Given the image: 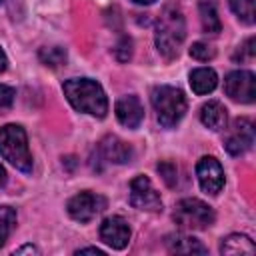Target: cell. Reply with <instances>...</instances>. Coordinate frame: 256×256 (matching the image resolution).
Wrapping results in <instances>:
<instances>
[{"label":"cell","instance_id":"6da1fadb","mask_svg":"<svg viewBox=\"0 0 256 256\" xmlns=\"http://www.w3.org/2000/svg\"><path fill=\"white\" fill-rule=\"evenodd\" d=\"M64 96L78 112H86L96 118H104L108 112V98L102 86L90 78H70L62 84Z\"/></svg>","mask_w":256,"mask_h":256},{"label":"cell","instance_id":"7a4b0ae2","mask_svg":"<svg viewBox=\"0 0 256 256\" xmlns=\"http://www.w3.org/2000/svg\"><path fill=\"white\" fill-rule=\"evenodd\" d=\"M184 38H186V22H184V16H182L180 8L166 6L160 12L158 20H156L154 40H156L158 52L166 60H174L180 52V46H182Z\"/></svg>","mask_w":256,"mask_h":256},{"label":"cell","instance_id":"3957f363","mask_svg":"<svg viewBox=\"0 0 256 256\" xmlns=\"http://www.w3.org/2000/svg\"><path fill=\"white\" fill-rule=\"evenodd\" d=\"M0 154L20 172H32V154L28 150V136L20 124H6L0 128Z\"/></svg>","mask_w":256,"mask_h":256},{"label":"cell","instance_id":"277c9868","mask_svg":"<svg viewBox=\"0 0 256 256\" xmlns=\"http://www.w3.org/2000/svg\"><path fill=\"white\" fill-rule=\"evenodd\" d=\"M152 106H154V112H156V118L160 122L162 128H174L184 112H186V98H184V92L176 86H156L152 90Z\"/></svg>","mask_w":256,"mask_h":256},{"label":"cell","instance_id":"5b68a950","mask_svg":"<svg viewBox=\"0 0 256 256\" xmlns=\"http://www.w3.org/2000/svg\"><path fill=\"white\" fill-rule=\"evenodd\" d=\"M174 222L184 230H204L214 224V210L198 198H182L172 212Z\"/></svg>","mask_w":256,"mask_h":256},{"label":"cell","instance_id":"8992f818","mask_svg":"<svg viewBox=\"0 0 256 256\" xmlns=\"http://www.w3.org/2000/svg\"><path fill=\"white\" fill-rule=\"evenodd\" d=\"M224 92L234 102L250 104L256 98V76L250 70H234L224 78Z\"/></svg>","mask_w":256,"mask_h":256},{"label":"cell","instance_id":"52a82bcc","mask_svg":"<svg viewBox=\"0 0 256 256\" xmlns=\"http://www.w3.org/2000/svg\"><path fill=\"white\" fill-rule=\"evenodd\" d=\"M130 204L138 210L146 212H158L162 210V198L154 190L148 176L138 174L130 180Z\"/></svg>","mask_w":256,"mask_h":256},{"label":"cell","instance_id":"ba28073f","mask_svg":"<svg viewBox=\"0 0 256 256\" xmlns=\"http://www.w3.org/2000/svg\"><path fill=\"white\" fill-rule=\"evenodd\" d=\"M254 144V124L250 118H236L226 132L224 138V148L232 156H240L248 152Z\"/></svg>","mask_w":256,"mask_h":256},{"label":"cell","instance_id":"9c48e42d","mask_svg":"<svg viewBox=\"0 0 256 256\" xmlns=\"http://www.w3.org/2000/svg\"><path fill=\"white\" fill-rule=\"evenodd\" d=\"M106 208V200L100 194L94 192H78L76 196H72L66 204L68 214L76 220V222H90L96 214H100Z\"/></svg>","mask_w":256,"mask_h":256},{"label":"cell","instance_id":"30bf717a","mask_svg":"<svg viewBox=\"0 0 256 256\" xmlns=\"http://www.w3.org/2000/svg\"><path fill=\"white\" fill-rule=\"evenodd\" d=\"M196 176L200 182V188L206 194L216 196L224 186V170L220 162L214 156H202L196 164Z\"/></svg>","mask_w":256,"mask_h":256},{"label":"cell","instance_id":"8fae6325","mask_svg":"<svg viewBox=\"0 0 256 256\" xmlns=\"http://www.w3.org/2000/svg\"><path fill=\"white\" fill-rule=\"evenodd\" d=\"M100 238L114 250H122L130 240V226L122 216H108L100 224Z\"/></svg>","mask_w":256,"mask_h":256},{"label":"cell","instance_id":"7c38bea8","mask_svg":"<svg viewBox=\"0 0 256 256\" xmlns=\"http://www.w3.org/2000/svg\"><path fill=\"white\" fill-rule=\"evenodd\" d=\"M114 112H116L118 122H120L122 126H126V128H132V130L138 128L140 122H142V118H144V106H142L140 98L134 96V94L122 96V98L116 102Z\"/></svg>","mask_w":256,"mask_h":256},{"label":"cell","instance_id":"4fadbf2b","mask_svg":"<svg viewBox=\"0 0 256 256\" xmlns=\"http://www.w3.org/2000/svg\"><path fill=\"white\" fill-rule=\"evenodd\" d=\"M98 154L108 160V162H114V164H126L132 160V148L130 144H126L124 140H120L118 136H104L98 144Z\"/></svg>","mask_w":256,"mask_h":256},{"label":"cell","instance_id":"5bb4252c","mask_svg":"<svg viewBox=\"0 0 256 256\" xmlns=\"http://www.w3.org/2000/svg\"><path fill=\"white\" fill-rule=\"evenodd\" d=\"M200 120L206 128L214 130V132H220L226 128V122H228V114H226V108L222 102L218 100H210L206 102L202 108H200Z\"/></svg>","mask_w":256,"mask_h":256},{"label":"cell","instance_id":"9a60e30c","mask_svg":"<svg viewBox=\"0 0 256 256\" xmlns=\"http://www.w3.org/2000/svg\"><path fill=\"white\" fill-rule=\"evenodd\" d=\"M166 246L170 252H176V254H206V246L192 238V236H186V234H168L164 238Z\"/></svg>","mask_w":256,"mask_h":256},{"label":"cell","instance_id":"2e32d148","mask_svg":"<svg viewBox=\"0 0 256 256\" xmlns=\"http://www.w3.org/2000/svg\"><path fill=\"white\" fill-rule=\"evenodd\" d=\"M216 84H218V76L212 68H196L190 72V86L198 96L212 92Z\"/></svg>","mask_w":256,"mask_h":256},{"label":"cell","instance_id":"e0dca14e","mask_svg":"<svg viewBox=\"0 0 256 256\" xmlns=\"http://www.w3.org/2000/svg\"><path fill=\"white\" fill-rule=\"evenodd\" d=\"M220 252L222 254H230V256H236V254H254L256 252V246L244 234H230V236H226L222 240Z\"/></svg>","mask_w":256,"mask_h":256},{"label":"cell","instance_id":"ac0fdd59","mask_svg":"<svg viewBox=\"0 0 256 256\" xmlns=\"http://www.w3.org/2000/svg\"><path fill=\"white\" fill-rule=\"evenodd\" d=\"M198 12H200V20H202V28H204V32L218 34L220 28H222V24H220L218 10H216L214 0H200V4H198Z\"/></svg>","mask_w":256,"mask_h":256},{"label":"cell","instance_id":"d6986e66","mask_svg":"<svg viewBox=\"0 0 256 256\" xmlns=\"http://www.w3.org/2000/svg\"><path fill=\"white\" fill-rule=\"evenodd\" d=\"M230 10L244 24H254L256 20V0H230Z\"/></svg>","mask_w":256,"mask_h":256},{"label":"cell","instance_id":"ffe728a7","mask_svg":"<svg viewBox=\"0 0 256 256\" xmlns=\"http://www.w3.org/2000/svg\"><path fill=\"white\" fill-rule=\"evenodd\" d=\"M38 58L44 66H50V68H58L66 62V50L62 46H46L38 52Z\"/></svg>","mask_w":256,"mask_h":256},{"label":"cell","instance_id":"44dd1931","mask_svg":"<svg viewBox=\"0 0 256 256\" xmlns=\"http://www.w3.org/2000/svg\"><path fill=\"white\" fill-rule=\"evenodd\" d=\"M16 224V210L12 206H0V246L8 240Z\"/></svg>","mask_w":256,"mask_h":256},{"label":"cell","instance_id":"7402d4cb","mask_svg":"<svg viewBox=\"0 0 256 256\" xmlns=\"http://www.w3.org/2000/svg\"><path fill=\"white\" fill-rule=\"evenodd\" d=\"M190 56H192L194 60L208 62V60H212V58L216 56V50H214L210 44H206V42H194V44L190 46Z\"/></svg>","mask_w":256,"mask_h":256},{"label":"cell","instance_id":"603a6c76","mask_svg":"<svg viewBox=\"0 0 256 256\" xmlns=\"http://www.w3.org/2000/svg\"><path fill=\"white\" fill-rule=\"evenodd\" d=\"M158 172H160V176H162V180L172 188L174 184H176V174H178V168H176V164L174 162H170V160H164V162H160L158 166Z\"/></svg>","mask_w":256,"mask_h":256},{"label":"cell","instance_id":"cb8c5ba5","mask_svg":"<svg viewBox=\"0 0 256 256\" xmlns=\"http://www.w3.org/2000/svg\"><path fill=\"white\" fill-rule=\"evenodd\" d=\"M114 56L118 62H128L132 56V40L128 36H120L118 44L114 46Z\"/></svg>","mask_w":256,"mask_h":256},{"label":"cell","instance_id":"d4e9b609","mask_svg":"<svg viewBox=\"0 0 256 256\" xmlns=\"http://www.w3.org/2000/svg\"><path fill=\"white\" fill-rule=\"evenodd\" d=\"M254 44H256V40L250 36V38L238 48V52L234 54V60H236V62H252V60H254V54H256Z\"/></svg>","mask_w":256,"mask_h":256},{"label":"cell","instance_id":"484cf974","mask_svg":"<svg viewBox=\"0 0 256 256\" xmlns=\"http://www.w3.org/2000/svg\"><path fill=\"white\" fill-rule=\"evenodd\" d=\"M14 96H16V92H14V88H12V86L0 84V114H2V112H6V110L12 106Z\"/></svg>","mask_w":256,"mask_h":256},{"label":"cell","instance_id":"4316f807","mask_svg":"<svg viewBox=\"0 0 256 256\" xmlns=\"http://www.w3.org/2000/svg\"><path fill=\"white\" fill-rule=\"evenodd\" d=\"M14 254H40V250L36 246H32V244H26V246L14 250Z\"/></svg>","mask_w":256,"mask_h":256},{"label":"cell","instance_id":"83f0119b","mask_svg":"<svg viewBox=\"0 0 256 256\" xmlns=\"http://www.w3.org/2000/svg\"><path fill=\"white\" fill-rule=\"evenodd\" d=\"M76 254H98V256H104V252H102L100 248H94V246H90V248H80V250H76Z\"/></svg>","mask_w":256,"mask_h":256},{"label":"cell","instance_id":"f1b7e54d","mask_svg":"<svg viewBox=\"0 0 256 256\" xmlns=\"http://www.w3.org/2000/svg\"><path fill=\"white\" fill-rule=\"evenodd\" d=\"M6 66H8V60H6V54H4V50L0 48V72H4V70H6Z\"/></svg>","mask_w":256,"mask_h":256},{"label":"cell","instance_id":"f546056e","mask_svg":"<svg viewBox=\"0 0 256 256\" xmlns=\"http://www.w3.org/2000/svg\"><path fill=\"white\" fill-rule=\"evenodd\" d=\"M6 184V170H4V166L0 164V188Z\"/></svg>","mask_w":256,"mask_h":256},{"label":"cell","instance_id":"4dcf8cb0","mask_svg":"<svg viewBox=\"0 0 256 256\" xmlns=\"http://www.w3.org/2000/svg\"><path fill=\"white\" fill-rule=\"evenodd\" d=\"M132 2H136V4H154L156 0H132Z\"/></svg>","mask_w":256,"mask_h":256},{"label":"cell","instance_id":"1f68e13d","mask_svg":"<svg viewBox=\"0 0 256 256\" xmlns=\"http://www.w3.org/2000/svg\"><path fill=\"white\" fill-rule=\"evenodd\" d=\"M0 2H4V0H0Z\"/></svg>","mask_w":256,"mask_h":256}]
</instances>
